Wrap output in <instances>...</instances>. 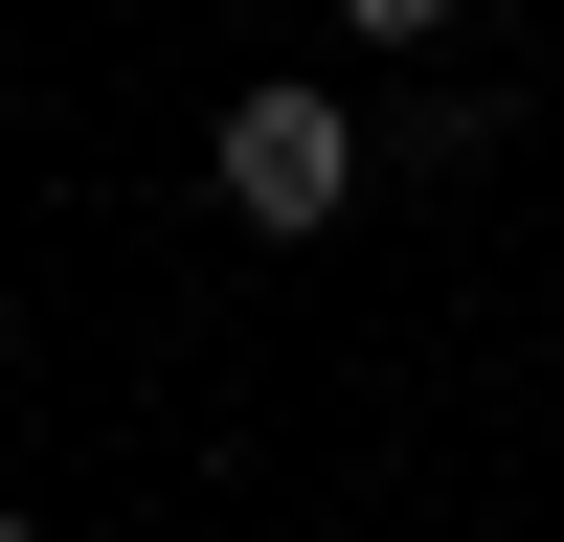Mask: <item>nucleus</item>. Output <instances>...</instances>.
Listing matches in <instances>:
<instances>
[{"mask_svg":"<svg viewBox=\"0 0 564 542\" xmlns=\"http://www.w3.org/2000/svg\"><path fill=\"white\" fill-rule=\"evenodd\" d=\"M204 181H226V204L271 226V249H316V226L361 204V113H339V90H294V68H271V90H226V113H204Z\"/></svg>","mask_w":564,"mask_h":542,"instance_id":"1","label":"nucleus"},{"mask_svg":"<svg viewBox=\"0 0 564 542\" xmlns=\"http://www.w3.org/2000/svg\"><path fill=\"white\" fill-rule=\"evenodd\" d=\"M339 23H361V45H452V0H339Z\"/></svg>","mask_w":564,"mask_h":542,"instance_id":"2","label":"nucleus"},{"mask_svg":"<svg viewBox=\"0 0 564 542\" xmlns=\"http://www.w3.org/2000/svg\"><path fill=\"white\" fill-rule=\"evenodd\" d=\"M0 542H45V520H23V497H0Z\"/></svg>","mask_w":564,"mask_h":542,"instance_id":"3","label":"nucleus"}]
</instances>
